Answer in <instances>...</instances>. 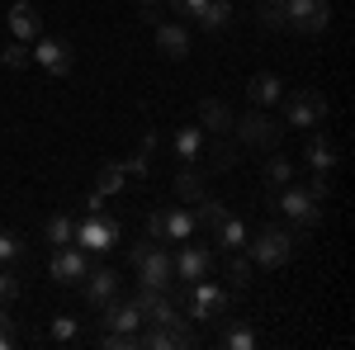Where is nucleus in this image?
<instances>
[{
  "label": "nucleus",
  "instance_id": "1",
  "mask_svg": "<svg viewBox=\"0 0 355 350\" xmlns=\"http://www.w3.org/2000/svg\"><path fill=\"white\" fill-rule=\"evenodd\" d=\"M133 265H137V289L166 294V289L175 284V265H171V251H162V246H147V251L137 256Z\"/></svg>",
  "mask_w": 355,
  "mask_h": 350
},
{
  "label": "nucleus",
  "instance_id": "2",
  "mask_svg": "<svg viewBox=\"0 0 355 350\" xmlns=\"http://www.w3.org/2000/svg\"><path fill=\"white\" fill-rule=\"evenodd\" d=\"M294 246H299V237L289 232V227H266L256 242H251V261L266 270H279L289 256H294Z\"/></svg>",
  "mask_w": 355,
  "mask_h": 350
},
{
  "label": "nucleus",
  "instance_id": "3",
  "mask_svg": "<svg viewBox=\"0 0 355 350\" xmlns=\"http://www.w3.org/2000/svg\"><path fill=\"white\" fill-rule=\"evenodd\" d=\"M147 237L152 242H190L194 213H185V209H157V213L147 218Z\"/></svg>",
  "mask_w": 355,
  "mask_h": 350
},
{
  "label": "nucleus",
  "instance_id": "4",
  "mask_svg": "<svg viewBox=\"0 0 355 350\" xmlns=\"http://www.w3.org/2000/svg\"><path fill=\"white\" fill-rule=\"evenodd\" d=\"M284 119H289V128H313V123H322V119H327V95H322V90H294V95L284 100Z\"/></svg>",
  "mask_w": 355,
  "mask_h": 350
},
{
  "label": "nucleus",
  "instance_id": "5",
  "mask_svg": "<svg viewBox=\"0 0 355 350\" xmlns=\"http://www.w3.org/2000/svg\"><path fill=\"white\" fill-rule=\"evenodd\" d=\"M284 19L299 33H322L331 24V5L327 0H284Z\"/></svg>",
  "mask_w": 355,
  "mask_h": 350
},
{
  "label": "nucleus",
  "instance_id": "6",
  "mask_svg": "<svg viewBox=\"0 0 355 350\" xmlns=\"http://www.w3.org/2000/svg\"><path fill=\"white\" fill-rule=\"evenodd\" d=\"M171 265H175V279H185V284L209 279V274H214V251L190 242V246H180V256H171Z\"/></svg>",
  "mask_w": 355,
  "mask_h": 350
},
{
  "label": "nucleus",
  "instance_id": "7",
  "mask_svg": "<svg viewBox=\"0 0 355 350\" xmlns=\"http://www.w3.org/2000/svg\"><path fill=\"white\" fill-rule=\"evenodd\" d=\"M223 313H227V294H223L218 284H209V279H194L190 284V317L214 322V317H223Z\"/></svg>",
  "mask_w": 355,
  "mask_h": 350
},
{
  "label": "nucleus",
  "instance_id": "8",
  "mask_svg": "<svg viewBox=\"0 0 355 350\" xmlns=\"http://www.w3.org/2000/svg\"><path fill=\"white\" fill-rule=\"evenodd\" d=\"M237 133H242L246 147H266V152H275L279 147V137H284V128L275 123V119H266V114H246L242 123H232Z\"/></svg>",
  "mask_w": 355,
  "mask_h": 350
},
{
  "label": "nucleus",
  "instance_id": "9",
  "mask_svg": "<svg viewBox=\"0 0 355 350\" xmlns=\"http://www.w3.org/2000/svg\"><path fill=\"white\" fill-rule=\"evenodd\" d=\"M279 209L294 218L299 227H318V218H322V204H318L308 189H294V185H284V194H279Z\"/></svg>",
  "mask_w": 355,
  "mask_h": 350
},
{
  "label": "nucleus",
  "instance_id": "10",
  "mask_svg": "<svg viewBox=\"0 0 355 350\" xmlns=\"http://www.w3.org/2000/svg\"><path fill=\"white\" fill-rule=\"evenodd\" d=\"M76 242H81V251H110V246L119 242V222L95 213L90 222H81V227H76Z\"/></svg>",
  "mask_w": 355,
  "mask_h": 350
},
{
  "label": "nucleus",
  "instance_id": "11",
  "mask_svg": "<svg viewBox=\"0 0 355 350\" xmlns=\"http://www.w3.org/2000/svg\"><path fill=\"white\" fill-rule=\"evenodd\" d=\"M85 274H90V261H85L81 246H57L53 251V279L57 284H76Z\"/></svg>",
  "mask_w": 355,
  "mask_h": 350
},
{
  "label": "nucleus",
  "instance_id": "12",
  "mask_svg": "<svg viewBox=\"0 0 355 350\" xmlns=\"http://www.w3.org/2000/svg\"><path fill=\"white\" fill-rule=\"evenodd\" d=\"M10 28H15L19 43H33V38H43V15H38L28 0H15V5H10Z\"/></svg>",
  "mask_w": 355,
  "mask_h": 350
},
{
  "label": "nucleus",
  "instance_id": "13",
  "mask_svg": "<svg viewBox=\"0 0 355 350\" xmlns=\"http://www.w3.org/2000/svg\"><path fill=\"white\" fill-rule=\"evenodd\" d=\"M100 308H105V317H100V322L110 326V331H142V308H137L133 298H128V303H100Z\"/></svg>",
  "mask_w": 355,
  "mask_h": 350
},
{
  "label": "nucleus",
  "instance_id": "14",
  "mask_svg": "<svg viewBox=\"0 0 355 350\" xmlns=\"http://www.w3.org/2000/svg\"><path fill=\"white\" fill-rule=\"evenodd\" d=\"M38 43V62H43V71H53V76H67L71 71V43H57V38H33Z\"/></svg>",
  "mask_w": 355,
  "mask_h": 350
},
{
  "label": "nucleus",
  "instance_id": "15",
  "mask_svg": "<svg viewBox=\"0 0 355 350\" xmlns=\"http://www.w3.org/2000/svg\"><path fill=\"white\" fill-rule=\"evenodd\" d=\"M246 95H251V105H275V100H284V81L275 71H256L251 85H246Z\"/></svg>",
  "mask_w": 355,
  "mask_h": 350
},
{
  "label": "nucleus",
  "instance_id": "16",
  "mask_svg": "<svg viewBox=\"0 0 355 350\" xmlns=\"http://www.w3.org/2000/svg\"><path fill=\"white\" fill-rule=\"evenodd\" d=\"M175 157L185 166H199V157H204V128H199V123L175 128Z\"/></svg>",
  "mask_w": 355,
  "mask_h": 350
},
{
  "label": "nucleus",
  "instance_id": "17",
  "mask_svg": "<svg viewBox=\"0 0 355 350\" xmlns=\"http://www.w3.org/2000/svg\"><path fill=\"white\" fill-rule=\"evenodd\" d=\"M119 294V270H95V274H85V298L100 308V303H110Z\"/></svg>",
  "mask_w": 355,
  "mask_h": 350
},
{
  "label": "nucleus",
  "instance_id": "18",
  "mask_svg": "<svg viewBox=\"0 0 355 350\" xmlns=\"http://www.w3.org/2000/svg\"><path fill=\"white\" fill-rule=\"evenodd\" d=\"M157 48H162L166 57H175V62H180V57L190 53V33H185L180 24H166V19H162V24H157Z\"/></svg>",
  "mask_w": 355,
  "mask_h": 350
},
{
  "label": "nucleus",
  "instance_id": "19",
  "mask_svg": "<svg viewBox=\"0 0 355 350\" xmlns=\"http://www.w3.org/2000/svg\"><path fill=\"white\" fill-rule=\"evenodd\" d=\"M199 128H209L214 137H223L227 128H232V114H227V105H223V100H204V105H199Z\"/></svg>",
  "mask_w": 355,
  "mask_h": 350
},
{
  "label": "nucleus",
  "instance_id": "20",
  "mask_svg": "<svg viewBox=\"0 0 355 350\" xmlns=\"http://www.w3.org/2000/svg\"><path fill=\"white\" fill-rule=\"evenodd\" d=\"M214 242H218L223 251H242V246H246V222L227 213V218L218 222V227H214Z\"/></svg>",
  "mask_w": 355,
  "mask_h": 350
},
{
  "label": "nucleus",
  "instance_id": "21",
  "mask_svg": "<svg viewBox=\"0 0 355 350\" xmlns=\"http://www.w3.org/2000/svg\"><path fill=\"white\" fill-rule=\"evenodd\" d=\"M194 19H199V28H227V19H232V5L227 0H204L199 10H194Z\"/></svg>",
  "mask_w": 355,
  "mask_h": 350
},
{
  "label": "nucleus",
  "instance_id": "22",
  "mask_svg": "<svg viewBox=\"0 0 355 350\" xmlns=\"http://www.w3.org/2000/svg\"><path fill=\"white\" fill-rule=\"evenodd\" d=\"M223 218H227V209H223L218 199H209V194H204V199H194V232H199V227H204V232H214Z\"/></svg>",
  "mask_w": 355,
  "mask_h": 350
},
{
  "label": "nucleus",
  "instance_id": "23",
  "mask_svg": "<svg viewBox=\"0 0 355 350\" xmlns=\"http://www.w3.org/2000/svg\"><path fill=\"white\" fill-rule=\"evenodd\" d=\"M308 166H313L318 175H331V166H336V147H331V142H327L322 133L308 142Z\"/></svg>",
  "mask_w": 355,
  "mask_h": 350
},
{
  "label": "nucleus",
  "instance_id": "24",
  "mask_svg": "<svg viewBox=\"0 0 355 350\" xmlns=\"http://www.w3.org/2000/svg\"><path fill=\"white\" fill-rule=\"evenodd\" d=\"M123 180H128V175H123V166H119V161L100 166V180H95V194H105V199H110V194H119V189H123Z\"/></svg>",
  "mask_w": 355,
  "mask_h": 350
},
{
  "label": "nucleus",
  "instance_id": "25",
  "mask_svg": "<svg viewBox=\"0 0 355 350\" xmlns=\"http://www.w3.org/2000/svg\"><path fill=\"white\" fill-rule=\"evenodd\" d=\"M266 180H270V185H294V166H289V157H270V161H266Z\"/></svg>",
  "mask_w": 355,
  "mask_h": 350
},
{
  "label": "nucleus",
  "instance_id": "26",
  "mask_svg": "<svg viewBox=\"0 0 355 350\" xmlns=\"http://www.w3.org/2000/svg\"><path fill=\"white\" fill-rule=\"evenodd\" d=\"M175 194H180V199H204V175H199V170H185V175H180V180H175Z\"/></svg>",
  "mask_w": 355,
  "mask_h": 350
},
{
  "label": "nucleus",
  "instance_id": "27",
  "mask_svg": "<svg viewBox=\"0 0 355 350\" xmlns=\"http://www.w3.org/2000/svg\"><path fill=\"white\" fill-rule=\"evenodd\" d=\"M48 237H53L57 246H67V242H71V237H76V227H71V218H67V213L48 218Z\"/></svg>",
  "mask_w": 355,
  "mask_h": 350
},
{
  "label": "nucleus",
  "instance_id": "28",
  "mask_svg": "<svg viewBox=\"0 0 355 350\" xmlns=\"http://www.w3.org/2000/svg\"><path fill=\"white\" fill-rule=\"evenodd\" d=\"M209 166H214V170H232V166H237V147H227V142H214V152H209Z\"/></svg>",
  "mask_w": 355,
  "mask_h": 350
},
{
  "label": "nucleus",
  "instance_id": "29",
  "mask_svg": "<svg viewBox=\"0 0 355 350\" xmlns=\"http://www.w3.org/2000/svg\"><path fill=\"white\" fill-rule=\"evenodd\" d=\"M223 346L227 350H251L256 346V331H251V326H232V331L223 336Z\"/></svg>",
  "mask_w": 355,
  "mask_h": 350
},
{
  "label": "nucleus",
  "instance_id": "30",
  "mask_svg": "<svg viewBox=\"0 0 355 350\" xmlns=\"http://www.w3.org/2000/svg\"><path fill=\"white\" fill-rule=\"evenodd\" d=\"M0 62H5L10 71H19V67H24V62H28V43H19V38H15V43H10V48L0 53Z\"/></svg>",
  "mask_w": 355,
  "mask_h": 350
},
{
  "label": "nucleus",
  "instance_id": "31",
  "mask_svg": "<svg viewBox=\"0 0 355 350\" xmlns=\"http://www.w3.org/2000/svg\"><path fill=\"white\" fill-rule=\"evenodd\" d=\"M19 256H24V242H19L15 232H0V265H5V261H19Z\"/></svg>",
  "mask_w": 355,
  "mask_h": 350
},
{
  "label": "nucleus",
  "instance_id": "32",
  "mask_svg": "<svg viewBox=\"0 0 355 350\" xmlns=\"http://www.w3.org/2000/svg\"><path fill=\"white\" fill-rule=\"evenodd\" d=\"M15 346H19V326L10 313H0V350H15Z\"/></svg>",
  "mask_w": 355,
  "mask_h": 350
},
{
  "label": "nucleus",
  "instance_id": "33",
  "mask_svg": "<svg viewBox=\"0 0 355 350\" xmlns=\"http://www.w3.org/2000/svg\"><path fill=\"white\" fill-rule=\"evenodd\" d=\"M76 336H81L76 317H53V341H76Z\"/></svg>",
  "mask_w": 355,
  "mask_h": 350
},
{
  "label": "nucleus",
  "instance_id": "34",
  "mask_svg": "<svg viewBox=\"0 0 355 350\" xmlns=\"http://www.w3.org/2000/svg\"><path fill=\"white\" fill-rule=\"evenodd\" d=\"M227 279H232V289H246V284H251V261L237 256V261L227 265Z\"/></svg>",
  "mask_w": 355,
  "mask_h": 350
},
{
  "label": "nucleus",
  "instance_id": "35",
  "mask_svg": "<svg viewBox=\"0 0 355 350\" xmlns=\"http://www.w3.org/2000/svg\"><path fill=\"white\" fill-rule=\"evenodd\" d=\"M137 346V331H110L105 336V350H133Z\"/></svg>",
  "mask_w": 355,
  "mask_h": 350
},
{
  "label": "nucleus",
  "instance_id": "36",
  "mask_svg": "<svg viewBox=\"0 0 355 350\" xmlns=\"http://www.w3.org/2000/svg\"><path fill=\"white\" fill-rule=\"evenodd\" d=\"M137 19H142V24H162V0H142V15H137Z\"/></svg>",
  "mask_w": 355,
  "mask_h": 350
},
{
  "label": "nucleus",
  "instance_id": "37",
  "mask_svg": "<svg viewBox=\"0 0 355 350\" xmlns=\"http://www.w3.org/2000/svg\"><path fill=\"white\" fill-rule=\"evenodd\" d=\"M15 294H19V279L10 270H0V298H15Z\"/></svg>",
  "mask_w": 355,
  "mask_h": 350
},
{
  "label": "nucleus",
  "instance_id": "38",
  "mask_svg": "<svg viewBox=\"0 0 355 350\" xmlns=\"http://www.w3.org/2000/svg\"><path fill=\"white\" fill-rule=\"evenodd\" d=\"M308 194H313V199H318V204H327V175H318V180H313V185H308Z\"/></svg>",
  "mask_w": 355,
  "mask_h": 350
},
{
  "label": "nucleus",
  "instance_id": "39",
  "mask_svg": "<svg viewBox=\"0 0 355 350\" xmlns=\"http://www.w3.org/2000/svg\"><path fill=\"white\" fill-rule=\"evenodd\" d=\"M199 5H204V0H171V10H175V15H194Z\"/></svg>",
  "mask_w": 355,
  "mask_h": 350
},
{
  "label": "nucleus",
  "instance_id": "40",
  "mask_svg": "<svg viewBox=\"0 0 355 350\" xmlns=\"http://www.w3.org/2000/svg\"><path fill=\"white\" fill-rule=\"evenodd\" d=\"M261 5H275V10H284V0H261Z\"/></svg>",
  "mask_w": 355,
  "mask_h": 350
}]
</instances>
